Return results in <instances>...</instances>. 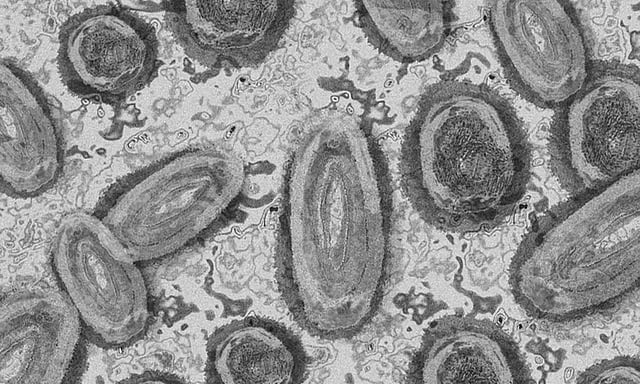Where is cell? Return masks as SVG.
<instances>
[{
  "instance_id": "1",
  "label": "cell",
  "mask_w": 640,
  "mask_h": 384,
  "mask_svg": "<svg viewBox=\"0 0 640 384\" xmlns=\"http://www.w3.org/2000/svg\"><path fill=\"white\" fill-rule=\"evenodd\" d=\"M392 231L390 174L370 129L345 112L312 119L286 165L277 243L280 290L306 331L345 339L372 321Z\"/></svg>"
},
{
  "instance_id": "2",
  "label": "cell",
  "mask_w": 640,
  "mask_h": 384,
  "mask_svg": "<svg viewBox=\"0 0 640 384\" xmlns=\"http://www.w3.org/2000/svg\"><path fill=\"white\" fill-rule=\"evenodd\" d=\"M531 148L510 102L466 80H444L422 96L401 149V179L418 215L451 233L504 222L525 195Z\"/></svg>"
},
{
  "instance_id": "3",
  "label": "cell",
  "mask_w": 640,
  "mask_h": 384,
  "mask_svg": "<svg viewBox=\"0 0 640 384\" xmlns=\"http://www.w3.org/2000/svg\"><path fill=\"white\" fill-rule=\"evenodd\" d=\"M639 278V169L540 215L510 268L515 301L550 325L619 309L637 293Z\"/></svg>"
},
{
  "instance_id": "4",
  "label": "cell",
  "mask_w": 640,
  "mask_h": 384,
  "mask_svg": "<svg viewBox=\"0 0 640 384\" xmlns=\"http://www.w3.org/2000/svg\"><path fill=\"white\" fill-rule=\"evenodd\" d=\"M245 185V165L236 154L190 147L124 177L107 192L95 215L134 260H157L227 222Z\"/></svg>"
},
{
  "instance_id": "5",
  "label": "cell",
  "mask_w": 640,
  "mask_h": 384,
  "mask_svg": "<svg viewBox=\"0 0 640 384\" xmlns=\"http://www.w3.org/2000/svg\"><path fill=\"white\" fill-rule=\"evenodd\" d=\"M640 75L635 65H592L583 86L556 109L551 169L572 195L604 188L639 169Z\"/></svg>"
},
{
  "instance_id": "6",
  "label": "cell",
  "mask_w": 640,
  "mask_h": 384,
  "mask_svg": "<svg viewBox=\"0 0 640 384\" xmlns=\"http://www.w3.org/2000/svg\"><path fill=\"white\" fill-rule=\"evenodd\" d=\"M51 258L62 293L91 341L119 348L143 336L150 319L145 279L98 216H66L57 227Z\"/></svg>"
},
{
  "instance_id": "7",
  "label": "cell",
  "mask_w": 640,
  "mask_h": 384,
  "mask_svg": "<svg viewBox=\"0 0 640 384\" xmlns=\"http://www.w3.org/2000/svg\"><path fill=\"white\" fill-rule=\"evenodd\" d=\"M487 17L504 75L524 99L557 109L583 86L593 63L572 3L495 1Z\"/></svg>"
},
{
  "instance_id": "8",
  "label": "cell",
  "mask_w": 640,
  "mask_h": 384,
  "mask_svg": "<svg viewBox=\"0 0 640 384\" xmlns=\"http://www.w3.org/2000/svg\"><path fill=\"white\" fill-rule=\"evenodd\" d=\"M57 61L61 79L72 94L117 104L155 77L159 44L146 20L108 3L86 8L63 23Z\"/></svg>"
},
{
  "instance_id": "9",
  "label": "cell",
  "mask_w": 640,
  "mask_h": 384,
  "mask_svg": "<svg viewBox=\"0 0 640 384\" xmlns=\"http://www.w3.org/2000/svg\"><path fill=\"white\" fill-rule=\"evenodd\" d=\"M165 23L184 52L210 68H250L278 47L295 15L290 1H167Z\"/></svg>"
},
{
  "instance_id": "10",
  "label": "cell",
  "mask_w": 640,
  "mask_h": 384,
  "mask_svg": "<svg viewBox=\"0 0 640 384\" xmlns=\"http://www.w3.org/2000/svg\"><path fill=\"white\" fill-rule=\"evenodd\" d=\"M82 332L63 293L29 288L8 294L0 308V384L63 382Z\"/></svg>"
},
{
  "instance_id": "11",
  "label": "cell",
  "mask_w": 640,
  "mask_h": 384,
  "mask_svg": "<svg viewBox=\"0 0 640 384\" xmlns=\"http://www.w3.org/2000/svg\"><path fill=\"white\" fill-rule=\"evenodd\" d=\"M0 138L3 192L26 199L56 183L63 140L54 109L36 80L8 59L0 69Z\"/></svg>"
},
{
  "instance_id": "12",
  "label": "cell",
  "mask_w": 640,
  "mask_h": 384,
  "mask_svg": "<svg viewBox=\"0 0 640 384\" xmlns=\"http://www.w3.org/2000/svg\"><path fill=\"white\" fill-rule=\"evenodd\" d=\"M407 378L413 383H526L530 369L517 343L488 320L450 315L430 325Z\"/></svg>"
},
{
  "instance_id": "13",
  "label": "cell",
  "mask_w": 640,
  "mask_h": 384,
  "mask_svg": "<svg viewBox=\"0 0 640 384\" xmlns=\"http://www.w3.org/2000/svg\"><path fill=\"white\" fill-rule=\"evenodd\" d=\"M208 368L213 381L278 384L304 380L307 358L283 326L249 318L231 323L212 340Z\"/></svg>"
},
{
  "instance_id": "14",
  "label": "cell",
  "mask_w": 640,
  "mask_h": 384,
  "mask_svg": "<svg viewBox=\"0 0 640 384\" xmlns=\"http://www.w3.org/2000/svg\"><path fill=\"white\" fill-rule=\"evenodd\" d=\"M358 22L370 43L402 63L423 61L446 43L454 22L444 1L357 2Z\"/></svg>"
},
{
  "instance_id": "15",
  "label": "cell",
  "mask_w": 640,
  "mask_h": 384,
  "mask_svg": "<svg viewBox=\"0 0 640 384\" xmlns=\"http://www.w3.org/2000/svg\"><path fill=\"white\" fill-rule=\"evenodd\" d=\"M576 382L640 384V361L631 356L604 360L583 371Z\"/></svg>"
}]
</instances>
